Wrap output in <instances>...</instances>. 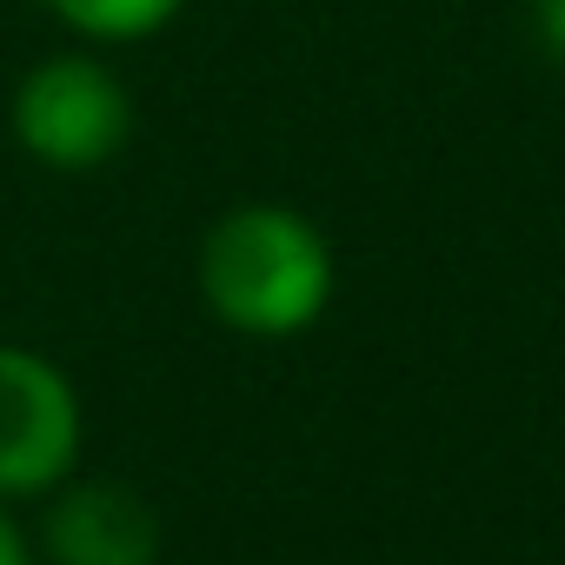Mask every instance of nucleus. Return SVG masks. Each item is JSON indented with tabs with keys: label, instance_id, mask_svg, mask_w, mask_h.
Here are the masks:
<instances>
[{
	"label": "nucleus",
	"instance_id": "1",
	"mask_svg": "<svg viewBox=\"0 0 565 565\" xmlns=\"http://www.w3.org/2000/svg\"><path fill=\"white\" fill-rule=\"evenodd\" d=\"M200 307L239 340H300L333 307L327 233L279 200H239L200 233Z\"/></svg>",
	"mask_w": 565,
	"mask_h": 565
},
{
	"label": "nucleus",
	"instance_id": "2",
	"mask_svg": "<svg viewBox=\"0 0 565 565\" xmlns=\"http://www.w3.org/2000/svg\"><path fill=\"white\" fill-rule=\"evenodd\" d=\"M8 127H14V140L34 167L94 173L127 147L134 100H127L120 74L100 54L67 47V54H47L21 74V87L8 100Z\"/></svg>",
	"mask_w": 565,
	"mask_h": 565
},
{
	"label": "nucleus",
	"instance_id": "3",
	"mask_svg": "<svg viewBox=\"0 0 565 565\" xmlns=\"http://www.w3.org/2000/svg\"><path fill=\"white\" fill-rule=\"evenodd\" d=\"M81 393L74 380L34 353V347H0V499H47L81 466Z\"/></svg>",
	"mask_w": 565,
	"mask_h": 565
},
{
	"label": "nucleus",
	"instance_id": "4",
	"mask_svg": "<svg viewBox=\"0 0 565 565\" xmlns=\"http://www.w3.org/2000/svg\"><path fill=\"white\" fill-rule=\"evenodd\" d=\"M167 519L127 479H61L47 492L34 558L47 565H160Z\"/></svg>",
	"mask_w": 565,
	"mask_h": 565
},
{
	"label": "nucleus",
	"instance_id": "5",
	"mask_svg": "<svg viewBox=\"0 0 565 565\" xmlns=\"http://www.w3.org/2000/svg\"><path fill=\"white\" fill-rule=\"evenodd\" d=\"M41 8L61 28H74L87 47H134V41H153L160 28H173L186 0H41Z\"/></svg>",
	"mask_w": 565,
	"mask_h": 565
},
{
	"label": "nucleus",
	"instance_id": "6",
	"mask_svg": "<svg viewBox=\"0 0 565 565\" xmlns=\"http://www.w3.org/2000/svg\"><path fill=\"white\" fill-rule=\"evenodd\" d=\"M0 565H41V558H34V532L14 519L8 499H0Z\"/></svg>",
	"mask_w": 565,
	"mask_h": 565
},
{
	"label": "nucleus",
	"instance_id": "7",
	"mask_svg": "<svg viewBox=\"0 0 565 565\" xmlns=\"http://www.w3.org/2000/svg\"><path fill=\"white\" fill-rule=\"evenodd\" d=\"M532 21H539V41H545V54L565 67V0H532Z\"/></svg>",
	"mask_w": 565,
	"mask_h": 565
}]
</instances>
